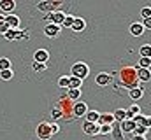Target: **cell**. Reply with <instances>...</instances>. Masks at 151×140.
Instances as JSON below:
<instances>
[{
  "label": "cell",
  "mask_w": 151,
  "mask_h": 140,
  "mask_svg": "<svg viewBox=\"0 0 151 140\" xmlns=\"http://www.w3.org/2000/svg\"><path fill=\"white\" fill-rule=\"evenodd\" d=\"M119 79L123 82V86H127L128 89L132 88H137V69L134 67H125V69L119 70Z\"/></svg>",
  "instance_id": "6da1fadb"
},
{
  "label": "cell",
  "mask_w": 151,
  "mask_h": 140,
  "mask_svg": "<svg viewBox=\"0 0 151 140\" xmlns=\"http://www.w3.org/2000/svg\"><path fill=\"white\" fill-rule=\"evenodd\" d=\"M62 0H51V2H39L37 4V7H39V11H42V12H46V14H51V12H55L56 9H60L62 7Z\"/></svg>",
  "instance_id": "7a4b0ae2"
},
{
  "label": "cell",
  "mask_w": 151,
  "mask_h": 140,
  "mask_svg": "<svg viewBox=\"0 0 151 140\" xmlns=\"http://www.w3.org/2000/svg\"><path fill=\"white\" fill-rule=\"evenodd\" d=\"M72 77H77V79H84V77H88V74H90V67L86 65V63H83V61H77L72 65Z\"/></svg>",
  "instance_id": "3957f363"
},
{
  "label": "cell",
  "mask_w": 151,
  "mask_h": 140,
  "mask_svg": "<svg viewBox=\"0 0 151 140\" xmlns=\"http://www.w3.org/2000/svg\"><path fill=\"white\" fill-rule=\"evenodd\" d=\"M35 133H37L39 140H49L53 137V133H51V123H39Z\"/></svg>",
  "instance_id": "277c9868"
},
{
  "label": "cell",
  "mask_w": 151,
  "mask_h": 140,
  "mask_svg": "<svg viewBox=\"0 0 151 140\" xmlns=\"http://www.w3.org/2000/svg\"><path fill=\"white\" fill-rule=\"evenodd\" d=\"M83 131H84L86 135H90V137H97V135H100V126H99L97 123H88V121H84V123H83Z\"/></svg>",
  "instance_id": "5b68a950"
},
{
  "label": "cell",
  "mask_w": 151,
  "mask_h": 140,
  "mask_svg": "<svg viewBox=\"0 0 151 140\" xmlns=\"http://www.w3.org/2000/svg\"><path fill=\"white\" fill-rule=\"evenodd\" d=\"M65 12H62V11H55V12H51V14H46V18L49 19V23H53V25H58V26H62V23H63V19H65Z\"/></svg>",
  "instance_id": "8992f818"
},
{
  "label": "cell",
  "mask_w": 151,
  "mask_h": 140,
  "mask_svg": "<svg viewBox=\"0 0 151 140\" xmlns=\"http://www.w3.org/2000/svg\"><path fill=\"white\" fill-rule=\"evenodd\" d=\"M86 112H88V105L84 104V102H74L72 105V114H74L76 117H84L86 116Z\"/></svg>",
  "instance_id": "52a82bcc"
},
{
  "label": "cell",
  "mask_w": 151,
  "mask_h": 140,
  "mask_svg": "<svg viewBox=\"0 0 151 140\" xmlns=\"http://www.w3.org/2000/svg\"><path fill=\"white\" fill-rule=\"evenodd\" d=\"M5 25L11 30H18L19 28V16H16V14H5Z\"/></svg>",
  "instance_id": "ba28073f"
},
{
  "label": "cell",
  "mask_w": 151,
  "mask_h": 140,
  "mask_svg": "<svg viewBox=\"0 0 151 140\" xmlns=\"http://www.w3.org/2000/svg\"><path fill=\"white\" fill-rule=\"evenodd\" d=\"M95 82H97L99 86H107V84L113 82V75L107 74V72H100V74L95 77Z\"/></svg>",
  "instance_id": "9c48e42d"
},
{
  "label": "cell",
  "mask_w": 151,
  "mask_h": 140,
  "mask_svg": "<svg viewBox=\"0 0 151 140\" xmlns=\"http://www.w3.org/2000/svg\"><path fill=\"white\" fill-rule=\"evenodd\" d=\"M47 60H49V53L46 51V49H37L35 51V54H34V63H47Z\"/></svg>",
  "instance_id": "30bf717a"
},
{
  "label": "cell",
  "mask_w": 151,
  "mask_h": 140,
  "mask_svg": "<svg viewBox=\"0 0 151 140\" xmlns=\"http://www.w3.org/2000/svg\"><path fill=\"white\" fill-rule=\"evenodd\" d=\"M60 32H62V28L58 26V25H53V23H47L46 25V28H44V34L47 35V37H58L60 35Z\"/></svg>",
  "instance_id": "8fae6325"
},
{
  "label": "cell",
  "mask_w": 151,
  "mask_h": 140,
  "mask_svg": "<svg viewBox=\"0 0 151 140\" xmlns=\"http://www.w3.org/2000/svg\"><path fill=\"white\" fill-rule=\"evenodd\" d=\"M4 37H5L7 40H14V39H25L27 34H25V32H21V30L18 28V30H7V32L4 34Z\"/></svg>",
  "instance_id": "7c38bea8"
},
{
  "label": "cell",
  "mask_w": 151,
  "mask_h": 140,
  "mask_svg": "<svg viewBox=\"0 0 151 140\" xmlns=\"http://www.w3.org/2000/svg\"><path fill=\"white\" fill-rule=\"evenodd\" d=\"M72 105H74V102H70L69 98H65V96H63L56 107H58V109L62 110V114H63V112H72Z\"/></svg>",
  "instance_id": "4fadbf2b"
},
{
  "label": "cell",
  "mask_w": 151,
  "mask_h": 140,
  "mask_svg": "<svg viewBox=\"0 0 151 140\" xmlns=\"http://www.w3.org/2000/svg\"><path fill=\"white\" fill-rule=\"evenodd\" d=\"M119 128H121L123 133H132V131L135 130V123H134L132 119H125L123 123H119Z\"/></svg>",
  "instance_id": "5bb4252c"
},
{
  "label": "cell",
  "mask_w": 151,
  "mask_h": 140,
  "mask_svg": "<svg viewBox=\"0 0 151 140\" xmlns=\"http://www.w3.org/2000/svg\"><path fill=\"white\" fill-rule=\"evenodd\" d=\"M14 7H16V2H14V0H0V9H2L4 12L11 14V12L14 11Z\"/></svg>",
  "instance_id": "9a60e30c"
},
{
  "label": "cell",
  "mask_w": 151,
  "mask_h": 140,
  "mask_svg": "<svg viewBox=\"0 0 151 140\" xmlns=\"http://www.w3.org/2000/svg\"><path fill=\"white\" fill-rule=\"evenodd\" d=\"M132 121L135 123V126H144V128H150V117H148V116H141V114H137Z\"/></svg>",
  "instance_id": "2e32d148"
},
{
  "label": "cell",
  "mask_w": 151,
  "mask_h": 140,
  "mask_svg": "<svg viewBox=\"0 0 151 140\" xmlns=\"http://www.w3.org/2000/svg\"><path fill=\"white\" fill-rule=\"evenodd\" d=\"M142 95H144V89H142L141 86L128 89V96H130L132 100H141V98H142Z\"/></svg>",
  "instance_id": "e0dca14e"
},
{
  "label": "cell",
  "mask_w": 151,
  "mask_h": 140,
  "mask_svg": "<svg viewBox=\"0 0 151 140\" xmlns=\"http://www.w3.org/2000/svg\"><path fill=\"white\" fill-rule=\"evenodd\" d=\"M137 114H141V107L139 105H130V109H125V117L127 119H134Z\"/></svg>",
  "instance_id": "ac0fdd59"
},
{
  "label": "cell",
  "mask_w": 151,
  "mask_h": 140,
  "mask_svg": "<svg viewBox=\"0 0 151 140\" xmlns=\"http://www.w3.org/2000/svg\"><path fill=\"white\" fill-rule=\"evenodd\" d=\"M130 34L134 35V37H141V35L144 34L142 23H132V25H130Z\"/></svg>",
  "instance_id": "d6986e66"
},
{
  "label": "cell",
  "mask_w": 151,
  "mask_h": 140,
  "mask_svg": "<svg viewBox=\"0 0 151 140\" xmlns=\"http://www.w3.org/2000/svg\"><path fill=\"white\" fill-rule=\"evenodd\" d=\"M111 133H113L114 140H123V131H121V128H119V123L114 121L113 124H111Z\"/></svg>",
  "instance_id": "ffe728a7"
},
{
  "label": "cell",
  "mask_w": 151,
  "mask_h": 140,
  "mask_svg": "<svg viewBox=\"0 0 151 140\" xmlns=\"http://www.w3.org/2000/svg\"><path fill=\"white\" fill-rule=\"evenodd\" d=\"M74 32H83L84 28H86V21L83 19V18H74V23H72V26H70Z\"/></svg>",
  "instance_id": "44dd1931"
},
{
  "label": "cell",
  "mask_w": 151,
  "mask_h": 140,
  "mask_svg": "<svg viewBox=\"0 0 151 140\" xmlns=\"http://www.w3.org/2000/svg\"><path fill=\"white\" fill-rule=\"evenodd\" d=\"M113 123H114L113 114H100V117L97 121V124H113Z\"/></svg>",
  "instance_id": "7402d4cb"
},
{
  "label": "cell",
  "mask_w": 151,
  "mask_h": 140,
  "mask_svg": "<svg viewBox=\"0 0 151 140\" xmlns=\"http://www.w3.org/2000/svg\"><path fill=\"white\" fill-rule=\"evenodd\" d=\"M84 117H86V121H88V123H97V121H99V117H100V112H99V110H88Z\"/></svg>",
  "instance_id": "603a6c76"
},
{
  "label": "cell",
  "mask_w": 151,
  "mask_h": 140,
  "mask_svg": "<svg viewBox=\"0 0 151 140\" xmlns=\"http://www.w3.org/2000/svg\"><path fill=\"white\" fill-rule=\"evenodd\" d=\"M150 77H151L150 70H146V69H137V81H144V82H148V81H150Z\"/></svg>",
  "instance_id": "cb8c5ba5"
},
{
  "label": "cell",
  "mask_w": 151,
  "mask_h": 140,
  "mask_svg": "<svg viewBox=\"0 0 151 140\" xmlns=\"http://www.w3.org/2000/svg\"><path fill=\"white\" fill-rule=\"evenodd\" d=\"M81 84H83V81L81 79H77V77H69V89H81Z\"/></svg>",
  "instance_id": "d4e9b609"
},
{
  "label": "cell",
  "mask_w": 151,
  "mask_h": 140,
  "mask_svg": "<svg viewBox=\"0 0 151 140\" xmlns=\"http://www.w3.org/2000/svg\"><path fill=\"white\" fill-rule=\"evenodd\" d=\"M113 117H114V121L116 123H123L127 117H125V109H116L113 112Z\"/></svg>",
  "instance_id": "484cf974"
},
{
  "label": "cell",
  "mask_w": 151,
  "mask_h": 140,
  "mask_svg": "<svg viewBox=\"0 0 151 140\" xmlns=\"http://www.w3.org/2000/svg\"><path fill=\"white\" fill-rule=\"evenodd\" d=\"M65 98H69L70 102H77V98H81V89H69Z\"/></svg>",
  "instance_id": "4316f807"
},
{
  "label": "cell",
  "mask_w": 151,
  "mask_h": 140,
  "mask_svg": "<svg viewBox=\"0 0 151 140\" xmlns=\"http://www.w3.org/2000/svg\"><path fill=\"white\" fill-rule=\"evenodd\" d=\"M139 53H141V58H150V54H151V46H150V44H144V46L139 49Z\"/></svg>",
  "instance_id": "83f0119b"
},
{
  "label": "cell",
  "mask_w": 151,
  "mask_h": 140,
  "mask_svg": "<svg viewBox=\"0 0 151 140\" xmlns=\"http://www.w3.org/2000/svg\"><path fill=\"white\" fill-rule=\"evenodd\" d=\"M2 70H11V60L5 58V56L0 58V72H2Z\"/></svg>",
  "instance_id": "f1b7e54d"
},
{
  "label": "cell",
  "mask_w": 151,
  "mask_h": 140,
  "mask_svg": "<svg viewBox=\"0 0 151 140\" xmlns=\"http://www.w3.org/2000/svg\"><path fill=\"white\" fill-rule=\"evenodd\" d=\"M148 130H150V128H144V126H135V130L132 131V135H139V137H144V135L148 133Z\"/></svg>",
  "instance_id": "f546056e"
},
{
  "label": "cell",
  "mask_w": 151,
  "mask_h": 140,
  "mask_svg": "<svg viewBox=\"0 0 151 140\" xmlns=\"http://www.w3.org/2000/svg\"><path fill=\"white\" fill-rule=\"evenodd\" d=\"M74 14H67V16H65V19H63V23H62V26H69V28H70V26H72V23H74Z\"/></svg>",
  "instance_id": "4dcf8cb0"
},
{
  "label": "cell",
  "mask_w": 151,
  "mask_h": 140,
  "mask_svg": "<svg viewBox=\"0 0 151 140\" xmlns=\"http://www.w3.org/2000/svg\"><path fill=\"white\" fill-rule=\"evenodd\" d=\"M150 65H151V60H150V58H141V60H139V69L150 70Z\"/></svg>",
  "instance_id": "1f68e13d"
},
{
  "label": "cell",
  "mask_w": 151,
  "mask_h": 140,
  "mask_svg": "<svg viewBox=\"0 0 151 140\" xmlns=\"http://www.w3.org/2000/svg\"><path fill=\"white\" fill-rule=\"evenodd\" d=\"M58 86H60V88H67V89H69V77H67V75H62V77L58 79Z\"/></svg>",
  "instance_id": "d6a6232c"
},
{
  "label": "cell",
  "mask_w": 151,
  "mask_h": 140,
  "mask_svg": "<svg viewBox=\"0 0 151 140\" xmlns=\"http://www.w3.org/2000/svg\"><path fill=\"white\" fill-rule=\"evenodd\" d=\"M0 77H2L4 81H11V79H12V70H2V72H0Z\"/></svg>",
  "instance_id": "836d02e7"
},
{
  "label": "cell",
  "mask_w": 151,
  "mask_h": 140,
  "mask_svg": "<svg viewBox=\"0 0 151 140\" xmlns=\"http://www.w3.org/2000/svg\"><path fill=\"white\" fill-rule=\"evenodd\" d=\"M51 116H53V119H60V117H63V114H62V110H60L58 107H53Z\"/></svg>",
  "instance_id": "e575fe53"
},
{
  "label": "cell",
  "mask_w": 151,
  "mask_h": 140,
  "mask_svg": "<svg viewBox=\"0 0 151 140\" xmlns=\"http://www.w3.org/2000/svg\"><path fill=\"white\" fill-rule=\"evenodd\" d=\"M100 126V133L102 135H109L111 133V124H99Z\"/></svg>",
  "instance_id": "d590c367"
},
{
  "label": "cell",
  "mask_w": 151,
  "mask_h": 140,
  "mask_svg": "<svg viewBox=\"0 0 151 140\" xmlns=\"http://www.w3.org/2000/svg\"><path fill=\"white\" fill-rule=\"evenodd\" d=\"M141 16L146 19V18H151V7L150 5H146V7H142V11H141Z\"/></svg>",
  "instance_id": "8d00e7d4"
},
{
  "label": "cell",
  "mask_w": 151,
  "mask_h": 140,
  "mask_svg": "<svg viewBox=\"0 0 151 140\" xmlns=\"http://www.w3.org/2000/svg\"><path fill=\"white\" fill-rule=\"evenodd\" d=\"M34 70L35 72H44L46 70V65L44 63H34Z\"/></svg>",
  "instance_id": "74e56055"
},
{
  "label": "cell",
  "mask_w": 151,
  "mask_h": 140,
  "mask_svg": "<svg viewBox=\"0 0 151 140\" xmlns=\"http://www.w3.org/2000/svg\"><path fill=\"white\" fill-rule=\"evenodd\" d=\"M142 26H144V30H150V28H151V18H146V19H144Z\"/></svg>",
  "instance_id": "f35d334b"
},
{
  "label": "cell",
  "mask_w": 151,
  "mask_h": 140,
  "mask_svg": "<svg viewBox=\"0 0 151 140\" xmlns=\"http://www.w3.org/2000/svg\"><path fill=\"white\" fill-rule=\"evenodd\" d=\"M58 131H60V128H58V124H55V123H53V124H51V133H53V135H56Z\"/></svg>",
  "instance_id": "ab89813d"
},
{
  "label": "cell",
  "mask_w": 151,
  "mask_h": 140,
  "mask_svg": "<svg viewBox=\"0 0 151 140\" xmlns=\"http://www.w3.org/2000/svg\"><path fill=\"white\" fill-rule=\"evenodd\" d=\"M7 30H11V28H9V26H7V25H5V23H4V25H0V34H2V35L5 34V32H7Z\"/></svg>",
  "instance_id": "60d3db41"
},
{
  "label": "cell",
  "mask_w": 151,
  "mask_h": 140,
  "mask_svg": "<svg viewBox=\"0 0 151 140\" xmlns=\"http://www.w3.org/2000/svg\"><path fill=\"white\" fill-rule=\"evenodd\" d=\"M132 140H146V137H139V135H134Z\"/></svg>",
  "instance_id": "b9f144b4"
},
{
  "label": "cell",
  "mask_w": 151,
  "mask_h": 140,
  "mask_svg": "<svg viewBox=\"0 0 151 140\" xmlns=\"http://www.w3.org/2000/svg\"><path fill=\"white\" fill-rule=\"evenodd\" d=\"M5 23V16L4 14H0V25H4Z\"/></svg>",
  "instance_id": "7bdbcfd3"
}]
</instances>
